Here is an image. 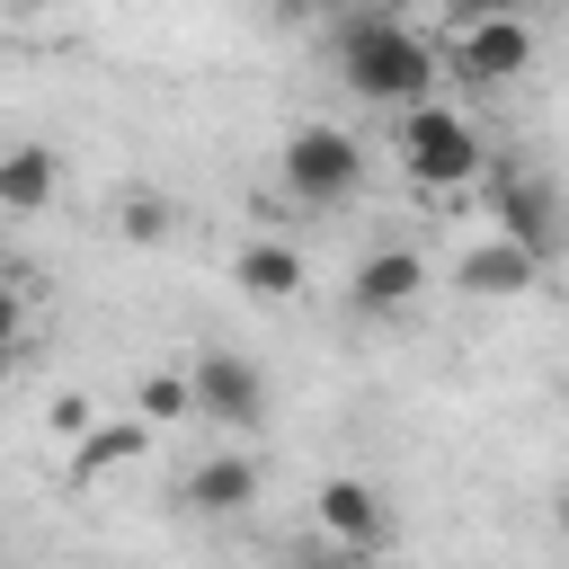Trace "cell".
Returning a JSON list of instances; mask_svg holds the SVG:
<instances>
[{"label": "cell", "mask_w": 569, "mask_h": 569, "mask_svg": "<svg viewBox=\"0 0 569 569\" xmlns=\"http://www.w3.org/2000/svg\"><path fill=\"white\" fill-rule=\"evenodd\" d=\"M53 187H62V169H53L44 142H18V151L0 160V213H44Z\"/></svg>", "instance_id": "13"}, {"label": "cell", "mask_w": 569, "mask_h": 569, "mask_svg": "<svg viewBox=\"0 0 569 569\" xmlns=\"http://www.w3.org/2000/svg\"><path fill=\"white\" fill-rule=\"evenodd\" d=\"M551 525H560V542H569V489H560V498H551Z\"/></svg>", "instance_id": "17"}, {"label": "cell", "mask_w": 569, "mask_h": 569, "mask_svg": "<svg viewBox=\"0 0 569 569\" xmlns=\"http://www.w3.org/2000/svg\"><path fill=\"white\" fill-rule=\"evenodd\" d=\"M338 62H347V89L373 98V107H418L436 98V44L418 27H400L391 9H356L347 36H338Z\"/></svg>", "instance_id": "1"}, {"label": "cell", "mask_w": 569, "mask_h": 569, "mask_svg": "<svg viewBox=\"0 0 569 569\" xmlns=\"http://www.w3.org/2000/svg\"><path fill=\"white\" fill-rule=\"evenodd\" d=\"M116 231H124V240L142 249V240H160V231H169V204H160V196H133V204L116 213Z\"/></svg>", "instance_id": "15"}, {"label": "cell", "mask_w": 569, "mask_h": 569, "mask_svg": "<svg viewBox=\"0 0 569 569\" xmlns=\"http://www.w3.org/2000/svg\"><path fill=\"white\" fill-rule=\"evenodd\" d=\"M347 302H356V311H373V320H391V311L427 302V258H418V249H373V258H356Z\"/></svg>", "instance_id": "8"}, {"label": "cell", "mask_w": 569, "mask_h": 569, "mask_svg": "<svg viewBox=\"0 0 569 569\" xmlns=\"http://www.w3.org/2000/svg\"><path fill=\"white\" fill-rule=\"evenodd\" d=\"M560 409H569V400H560Z\"/></svg>", "instance_id": "21"}, {"label": "cell", "mask_w": 569, "mask_h": 569, "mask_svg": "<svg viewBox=\"0 0 569 569\" xmlns=\"http://www.w3.org/2000/svg\"><path fill=\"white\" fill-rule=\"evenodd\" d=\"M400 178L427 187V196H453V187L489 178V151H480V133L453 107L418 98V107H400Z\"/></svg>", "instance_id": "2"}, {"label": "cell", "mask_w": 569, "mask_h": 569, "mask_svg": "<svg viewBox=\"0 0 569 569\" xmlns=\"http://www.w3.org/2000/svg\"><path fill=\"white\" fill-rule=\"evenodd\" d=\"M356 9H391V0H356Z\"/></svg>", "instance_id": "19"}, {"label": "cell", "mask_w": 569, "mask_h": 569, "mask_svg": "<svg viewBox=\"0 0 569 569\" xmlns=\"http://www.w3.org/2000/svg\"><path fill=\"white\" fill-rule=\"evenodd\" d=\"M302 276H311V267H302V249H293V240H249V249L231 258V284H240L249 302H293V293H302Z\"/></svg>", "instance_id": "12"}, {"label": "cell", "mask_w": 569, "mask_h": 569, "mask_svg": "<svg viewBox=\"0 0 569 569\" xmlns=\"http://www.w3.org/2000/svg\"><path fill=\"white\" fill-rule=\"evenodd\" d=\"M293 9H338V0H293Z\"/></svg>", "instance_id": "18"}, {"label": "cell", "mask_w": 569, "mask_h": 569, "mask_svg": "<svg viewBox=\"0 0 569 569\" xmlns=\"http://www.w3.org/2000/svg\"><path fill=\"white\" fill-rule=\"evenodd\" d=\"M53 427H62V436H89V427H98V409H89L80 391H62V400H53Z\"/></svg>", "instance_id": "16"}, {"label": "cell", "mask_w": 569, "mask_h": 569, "mask_svg": "<svg viewBox=\"0 0 569 569\" xmlns=\"http://www.w3.org/2000/svg\"><path fill=\"white\" fill-rule=\"evenodd\" d=\"M453 80H471V89H507L516 71H533V27H525V9H480V18H462V36H453Z\"/></svg>", "instance_id": "4"}, {"label": "cell", "mask_w": 569, "mask_h": 569, "mask_svg": "<svg viewBox=\"0 0 569 569\" xmlns=\"http://www.w3.org/2000/svg\"><path fill=\"white\" fill-rule=\"evenodd\" d=\"M365 187V142L347 124H302L284 133V196L293 204H347Z\"/></svg>", "instance_id": "3"}, {"label": "cell", "mask_w": 569, "mask_h": 569, "mask_svg": "<svg viewBox=\"0 0 569 569\" xmlns=\"http://www.w3.org/2000/svg\"><path fill=\"white\" fill-rule=\"evenodd\" d=\"M258 409H267V382H258L249 356H231V347L196 356V418H213V427H258Z\"/></svg>", "instance_id": "7"}, {"label": "cell", "mask_w": 569, "mask_h": 569, "mask_svg": "<svg viewBox=\"0 0 569 569\" xmlns=\"http://www.w3.org/2000/svg\"><path fill=\"white\" fill-rule=\"evenodd\" d=\"M489 213H498V231H516L533 258H560V249H569V204H560L533 169H489Z\"/></svg>", "instance_id": "5"}, {"label": "cell", "mask_w": 569, "mask_h": 569, "mask_svg": "<svg viewBox=\"0 0 569 569\" xmlns=\"http://www.w3.org/2000/svg\"><path fill=\"white\" fill-rule=\"evenodd\" d=\"M151 453V418L133 409V418H98L89 436H71V489H107L116 471H133Z\"/></svg>", "instance_id": "9"}, {"label": "cell", "mask_w": 569, "mask_h": 569, "mask_svg": "<svg viewBox=\"0 0 569 569\" xmlns=\"http://www.w3.org/2000/svg\"><path fill=\"white\" fill-rule=\"evenodd\" d=\"M311 516H320V533L347 551V560H373L382 542H391V516H382V489L373 480H356V471H338V480H320L311 489Z\"/></svg>", "instance_id": "6"}, {"label": "cell", "mask_w": 569, "mask_h": 569, "mask_svg": "<svg viewBox=\"0 0 569 569\" xmlns=\"http://www.w3.org/2000/svg\"><path fill=\"white\" fill-rule=\"evenodd\" d=\"M542 267H551V258H533V249H525L516 231H498V240H480V249H471V258L453 267V284H462L471 302H507V293H525V284H533Z\"/></svg>", "instance_id": "10"}, {"label": "cell", "mask_w": 569, "mask_h": 569, "mask_svg": "<svg viewBox=\"0 0 569 569\" xmlns=\"http://www.w3.org/2000/svg\"><path fill=\"white\" fill-rule=\"evenodd\" d=\"M133 409H142V418H151V427H178V418H187V409H196V373H151V382H142V400H133Z\"/></svg>", "instance_id": "14"}, {"label": "cell", "mask_w": 569, "mask_h": 569, "mask_svg": "<svg viewBox=\"0 0 569 569\" xmlns=\"http://www.w3.org/2000/svg\"><path fill=\"white\" fill-rule=\"evenodd\" d=\"M27 9H53V0H27Z\"/></svg>", "instance_id": "20"}, {"label": "cell", "mask_w": 569, "mask_h": 569, "mask_svg": "<svg viewBox=\"0 0 569 569\" xmlns=\"http://www.w3.org/2000/svg\"><path fill=\"white\" fill-rule=\"evenodd\" d=\"M249 498H258V462L249 453H213V462H196L178 480V507L187 516H240Z\"/></svg>", "instance_id": "11"}]
</instances>
